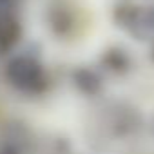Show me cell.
<instances>
[{
    "label": "cell",
    "mask_w": 154,
    "mask_h": 154,
    "mask_svg": "<svg viewBox=\"0 0 154 154\" xmlns=\"http://www.w3.org/2000/svg\"><path fill=\"white\" fill-rule=\"evenodd\" d=\"M112 22L136 42H154V6L122 0L112 9Z\"/></svg>",
    "instance_id": "1"
},
{
    "label": "cell",
    "mask_w": 154,
    "mask_h": 154,
    "mask_svg": "<svg viewBox=\"0 0 154 154\" xmlns=\"http://www.w3.org/2000/svg\"><path fill=\"white\" fill-rule=\"evenodd\" d=\"M100 62H102V67L105 71H109L112 74H118V76H123V74L131 72L132 65H134L132 56L122 45H111L109 49H105Z\"/></svg>",
    "instance_id": "2"
},
{
    "label": "cell",
    "mask_w": 154,
    "mask_h": 154,
    "mask_svg": "<svg viewBox=\"0 0 154 154\" xmlns=\"http://www.w3.org/2000/svg\"><path fill=\"white\" fill-rule=\"evenodd\" d=\"M74 82L78 85V89L84 93V94H89V96H94L102 91L103 87V82H102V76L93 71V69H78L74 74Z\"/></svg>",
    "instance_id": "3"
},
{
    "label": "cell",
    "mask_w": 154,
    "mask_h": 154,
    "mask_svg": "<svg viewBox=\"0 0 154 154\" xmlns=\"http://www.w3.org/2000/svg\"><path fill=\"white\" fill-rule=\"evenodd\" d=\"M150 60H152V63H154V42H152V47H150Z\"/></svg>",
    "instance_id": "4"
}]
</instances>
